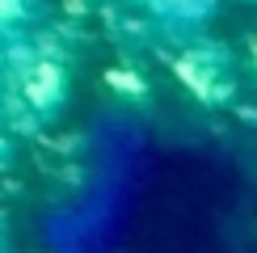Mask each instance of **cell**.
I'll return each instance as SVG.
<instances>
[{
  "label": "cell",
  "instance_id": "obj_1",
  "mask_svg": "<svg viewBox=\"0 0 257 253\" xmlns=\"http://www.w3.org/2000/svg\"><path fill=\"white\" fill-rule=\"evenodd\" d=\"M173 76L181 80V89L202 105H228L236 93V63L232 51L219 42L194 38L186 51L173 59Z\"/></svg>",
  "mask_w": 257,
  "mask_h": 253
},
{
  "label": "cell",
  "instance_id": "obj_2",
  "mask_svg": "<svg viewBox=\"0 0 257 253\" xmlns=\"http://www.w3.org/2000/svg\"><path fill=\"white\" fill-rule=\"evenodd\" d=\"M17 97L34 122H55L72 97V72L59 55H34L17 72Z\"/></svg>",
  "mask_w": 257,
  "mask_h": 253
},
{
  "label": "cell",
  "instance_id": "obj_3",
  "mask_svg": "<svg viewBox=\"0 0 257 253\" xmlns=\"http://www.w3.org/2000/svg\"><path fill=\"white\" fill-rule=\"evenodd\" d=\"M139 5L169 30H194L211 17L215 0H139Z\"/></svg>",
  "mask_w": 257,
  "mask_h": 253
},
{
  "label": "cell",
  "instance_id": "obj_4",
  "mask_svg": "<svg viewBox=\"0 0 257 253\" xmlns=\"http://www.w3.org/2000/svg\"><path fill=\"white\" fill-rule=\"evenodd\" d=\"M42 13H47V0H0V38L26 34Z\"/></svg>",
  "mask_w": 257,
  "mask_h": 253
},
{
  "label": "cell",
  "instance_id": "obj_5",
  "mask_svg": "<svg viewBox=\"0 0 257 253\" xmlns=\"http://www.w3.org/2000/svg\"><path fill=\"white\" fill-rule=\"evenodd\" d=\"M105 84H110L114 93H122V97H135V101H144L148 97V84H144V76L139 72H131V68H110L105 72Z\"/></svg>",
  "mask_w": 257,
  "mask_h": 253
},
{
  "label": "cell",
  "instance_id": "obj_6",
  "mask_svg": "<svg viewBox=\"0 0 257 253\" xmlns=\"http://www.w3.org/2000/svg\"><path fill=\"white\" fill-rule=\"evenodd\" d=\"M13 156H17V144L9 140L5 131H0V169H9V165H13Z\"/></svg>",
  "mask_w": 257,
  "mask_h": 253
},
{
  "label": "cell",
  "instance_id": "obj_7",
  "mask_svg": "<svg viewBox=\"0 0 257 253\" xmlns=\"http://www.w3.org/2000/svg\"><path fill=\"white\" fill-rule=\"evenodd\" d=\"M9 245H13V236H9V219H5V211H0V253H9Z\"/></svg>",
  "mask_w": 257,
  "mask_h": 253
},
{
  "label": "cell",
  "instance_id": "obj_8",
  "mask_svg": "<svg viewBox=\"0 0 257 253\" xmlns=\"http://www.w3.org/2000/svg\"><path fill=\"white\" fill-rule=\"evenodd\" d=\"M249 59H253V68H257V34L249 38Z\"/></svg>",
  "mask_w": 257,
  "mask_h": 253
},
{
  "label": "cell",
  "instance_id": "obj_9",
  "mask_svg": "<svg viewBox=\"0 0 257 253\" xmlns=\"http://www.w3.org/2000/svg\"><path fill=\"white\" fill-rule=\"evenodd\" d=\"M244 5H257V0H244Z\"/></svg>",
  "mask_w": 257,
  "mask_h": 253
}]
</instances>
